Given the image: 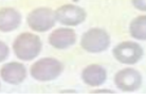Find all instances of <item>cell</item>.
Listing matches in <instances>:
<instances>
[{
    "label": "cell",
    "mask_w": 146,
    "mask_h": 99,
    "mask_svg": "<svg viewBox=\"0 0 146 99\" xmlns=\"http://www.w3.org/2000/svg\"><path fill=\"white\" fill-rule=\"evenodd\" d=\"M113 83L117 90L124 93L139 91L143 83L142 73L132 67H126L117 70L113 77Z\"/></svg>",
    "instance_id": "cell-6"
},
{
    "label": "cell",
    "mask_w": 146,
    "mask_h": 99,
    "mask_svg": "<svg viewBox=\"0 0 146 99\" xmlns=\"http://www.w3.org/2000/svg\"><path fill=\"white\" fill-rule=\"evenodd\" d=\"M131 3L138 11L146 12V0H131Z\"/></svg>",
    "instance_id": "cell-14"
},
{
    "label": "cell",
    "mask_w": 146,
    "mask_h": 99,
    "mask_svg": "<svg viewBox=\"0 0 146 99\" xmlns=\"http://www.w3.org/2000/svg\"><path fill=\"white\" fill-rule=\"evenodd\" d=\"M42 49L40 37L30 32L20 33L14 40L13 50L15 55L21 61H33L39 55Z\"/></svg>",
    "instance_id": "cell-1"
},
{
    "label": "cell",
    "mask_w": 146,
    "mask_h": 99,
    "mask_svg": "<svg viewBox=\"0 0 146 99\" xmlns=\"http://www.w3.org/2000/svg\"><path fill=\"white\" fill-rule=\"evenodd\" d=\"M111 38L105 29L94 27L87 30L80 38V47L89 53H102L110 47Z\"/></svg>",
    "instance_id": "cell-3"
},
{
    "label": "cell",
    "mask_w": 146,
    "mask_h": 99,
    "mask_svg": "<svg viewBox=\"0 0 146 99\" xmlns=\"http://www.w3.org/2000/svg\"><path fill=\"white\" fill-rule=\"evenodd\" d=\"M56 22L66 27H75L86 20L87 12L84 7L76 4L68 3L60 5L55 10Z\"/></svg>",
    "instance_id": "cell-7"
},
{
    "label": "cell",
    "mask_w": 146,
    "mask_h": 99,
    "mask_svg": "<svg viewBox=\"0 0 146 99\" xmlns=\"http://www.w3.org/2000/svg\"><path fill=\"white\" fill-rule=\"evenodd\" d=\"M10 55V49L7 47V45L0 40V62H3L7 59V57Z\"/></svg>",
    "instance_id": "cell-13"
},
{
    "label": "cell",
    "mask_w": 146,
    "mask_h": 99,
    "mask_svg": "<svg viewBox=\"0 0 146 99\" xmlns=\"http://www.w3.org/2000/svg\"><path fill=\"white\" fill-rule=\"evenodd\" d=\"M64 71V64L55 58H42L33 63L30 75L38 82H50L56 80Z\"/></svg>",
    "instance_id": "cell-2"
},
{
    "label": "cell",
    "mask_w": 146,
    "mask_h": 99,
    "mask_svg": "<svg viewBox=\"0 0 146 99\" xmlns=\"http://www.w3.org/2000/svg\"><path fill=\"white\" fill-rule=\"evenodd\" d=\"M92 94H114V91H111V90H107V88H104V90H94L92 91Z\"/></svg>",
    "instance_id": "cell-15"
},
{
    "label": "cell",
    "mask_w": 146,
    "mask_h": 99,
    "mask_svg": "<svg viewBox=\"0 0 146 99\" xmlns=\"http://www.w3.org/2000/svg\"><path fill=\"white\" fill-rule=\"evenodd\" d=\"M129 35L137 40H146V15H140L129 24Z\"/></svg>",
    "instance_id": "cell-12"
},
{
    "label": "cell",
    "mask_w": 146,
    "mask_h": 99,
    "mask_svg": "<svg viewBox=\"0 0 146 99\" xmlns=\"http://www.w3.org/2000/svg\"><path fill=\"white\" fill-rule=\"evenodd\" d=\"M0 86H1V84H0Z\"/></svg>",
    "instance_id": "cell-17"
},
{
    "label": "cell",
    "mask_w": 146,
    "mask_h": 99,
    "mask_svg": "<svg viewBox=\"0 0 146 99\" xmlns=\"http://www.w3.org/2000/svg\"><path fill=\"white\" fill-rule=\"evenodd\" d=\"M62 93H75V91H64Z\"/></svg>",
    "instance_id": "cell-16"
},
{
    "label": "cell",
    "mask_w": 146,
    "mask_h": 99,
    "mask_svg": "<svg viewBox=\"0 0 146 99\" xmlns=\"http://www.w3.org/2000/svg\"><path fill=\"white\" fill-rule=\"evenodd\" d=\"M76 33L71 28H57L53 30L48 37L49 44L58 50L70 48L76 43Z\"/></svg>",
    "instance_id": "cell-8"
},
{
    "label": "cell",
    "mask_w": 146,
    "mask_h": 99,
    "mask_svg": "<svg viewBox=\"0 0 146 99\" xmlns=\"http://www.w3.org/2000/svg\"><path fill=\"white\" fill-rule=\"evenodd\" d=\"M112 55L121 64L135 65L142 60L144 55V49L137 42L124 40L113 47Z\"/></svg>",
    "instance_id": "cell-4"
},
{
    "label": "cell",
    "mask_w": 146,
    "mask_h": 99,
    "mask_svg": "<svg viewBox=\"0 0 146 99\" xmlns=\"http://www.w3.org/2000/svg\"><path fill=\"white\" fill-rule=\"evenodd\" d=\"M1 79L12 85L21 84L27 79V68L22 63L9 62L5 63L0 70Z\"/></svg>",
    "instance_id": "cell-9"
},
{
    "label": "cell",
    "mask_w": 146,
    "mask_h": 99,
    "mask_svg": "<svg viewBox=\"0 0 146 99\" xmlns=\"http://www.w3.org/2000/svg\"><path fill=\"white\" fill-rule=\"evenodd\" d=\"M82 80L90 88H100L107 81V70L100 64H90L82 71Z\"/></svg>",
    "instance_id": "cell-10"
},
{
    "label": "cell",
    "mask_w": 146,
    "mask_h": 99,
    "mask_svg": "<svg viewBox=\"0 0 146 99\" xmlns=\"http://www.w3.org/2000/svg\"><path fill=\"white\" fill-rule=\"evenodd\" d=\"M21 13L14 7H3L0 10V31L12 32L21 25Z\"/></svg>",
    "instance_id": "cell-11"
},
{
    "label": "cell",
    "mask_w": 146,
    "mask_h": 99,
    "mask_svg": "<svg viewBox=\"0 0 146 99\" xmlns=\"http://www.w3.org/2000/svg\"><path fill=\"white\" fill-rule=\"evenodd\" d=\"M27 24L35 32H47L56 24L55 11L47 7H36L28 14Z\"/></svg>",
    "instance_id": "cell-5"
}]
</instances>
